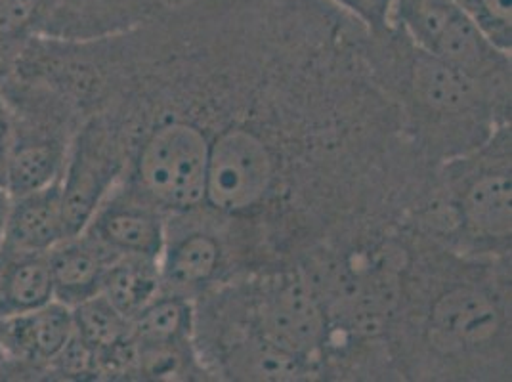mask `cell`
Returning <instances> with one entry per match:
<instances>
[{
	"instance_id": "1",
	"label": "cell",
	"mask_w": 512,
	"mask_h": 382,
	"mask_svg": "<svg viewBox=\"0 0 512 382\" xmlns=\"http://www.w3.org/2000/svg\"><path fill=\"white\" fill-rule=\"evenodd\" d=\"M388 356L396 381H511V256L459 255L409 228Z\"/></svg>"
},
{
	"instance_id": "2",
	"label": "cell",
	"mask_w": 512,
	"mask_h": 382,
	"mask_svg": "<svg viewBox=\"0 0 512 382\" xmlns=\"http://www.w3.org/2000/svg\"><path fill=\"white\" fill-rule=\"evenodd\" d=\"M365 58L375 83L396 107L407 140L434 169L511 125L512 94L423 52L396 25L369 33Z\"/></svg>"
},
{
	"instance_id": "3",
	"label": "cell",
	"mask_w": 512,
	"mask_h": 382,
	"mask_svg": "<svg viewBox=\"0 0 512 382\" xmlns=\"http://www.w3.org/2000/svg\"><path fill=\"white\" fill-rule=\"evenodd\" d=\"M512 127L438 165L407 226L453 253L509 258L512 249Z\"/></svg>"
},
{
	"instance_id": "4",
	"label": "cell",
	"mask_w": 512,
	"mask_h": 382,
	"mask_svg": "<svg viewBox=\"0 0 512 382\" xmlns=\"http://www.w3.org/2000/svg\"><path fill=\"white\" fill-rule=\"evenodd\" d=\"M394 25L423 52L512 94L511 52L491 43L455 0H398Z\"/></svg>"
},
{
	"instance_id": "5",
	"label": "cell",
	"mask_w": 512,
	"mask_h": 382,
	"mask_svg": "<svg viewBox=\"0 0 512 382\" xmlns=\"http://www.w3.org/2000/svg\"><path fill=\"white\" fill-rule=\"evenodd\" d=\"M159 268L161 291L190 300L237 277L224 222L203 205L169 214Z\"/></svg>"
},
{
	"instance_id": "6",
	"label": "cell",
	"mask_w": 512,
	"mask_h": 382,
	"mask_svg": "<svg viewBox=\"0 0 512 382\" xmlns=\"http://www.w3.org/2000/svg\"><path fill=\"white\" fill-rule=\"evenodd\" d=\"M169 214L150 199L117 182L85 226L86 235L115 256L159 258Z\"/></svg>"
},
{
	"instance_id": "7",
	"label": "cell",
	"mask_w": 512,
	"mask_h": 382,
	"mask_svg": "<svg viewBox=\"0 0 512 382\" xmlns=\"http://www.w3.org/2000/svg\"><path fill=\"white\" fill-rule=\"evenodd\" d=\"M163 12L157 0H43V33L86 43L127 33Z\"/></svg>"
},
{
	"instance_id": "8",
	"label": "cell",
	"mask_w": 512,
	"mask_h": 382,
	"mask_svg": "<svg viewBox=\"0 0 512 382\" xmlns=\"http://www.w3.org/2000/svg\"><path fill=\"white\" fill-rule=\"evenodd\" d=\"M73 333L71 308L54 300L33 312L0 319V358L31 371H48Z\"/></svg>"
},
{
	"instance_id": "9",
	"label": "cell",
	"mask_w": 512,
	"mask_h": 382,
	"mask_svg": "<svg viewBox=\"0 0 512 382\" xmlns=\"http://www.w3.org/2000/svg\"><path fill=\"white\" fill-rule=\"evenodd\" d=\"M69 237L62 203V178L39 188L10 195L4 224V251L48 253Z\"/></svg>"
},
{
	"instance_id": "10",
	"label": "cell",
	"mask_w": 512,
	"mask_h": 382,
	"mask_svg": "<svg viewBox=\"0 0 512 382\" xmlns=\"http://www.w3.org/2000/svg\"><path fill=\"white\" fill-rule=\"evenodd\" d=\"M113 258L117 256L85 232L62 239L48 251L54 300L75 308L96 297Z\"/></svg>"
},
{
	"instance_id": "11",
	"label": "cell",
	"mask_w": 512,
	"mask_h": 382,
	"mask_svg": "<svg viewBox=\"0 0 512 382\" xmlns=\"http://www.w3.org/2000/svg\"><path fill=\"white\" fill-rule=\"evenodd\" d=\"M54 302L48 253L0 249V319L12 318Z\"/></svg>"
},
{
	"instance_id": "12",
	"label": "cell",
	"mask_w": 512,
	"mask_h": 382,
	"mask_svg": "<svg viewBox=\"0 0 512 382\" xmlns=\"http://www.w3.org/2000/svg\"><path fill=\"white\" fill-rule=\"evenodd\" d=\"M161 293L159 258L117 256L107 266L100 295L128 321Z\"/></svg>"
},
{
	"instance_id": "13",
	"label": "cell",
	"mask_w": 512,
	"mask_h": 382,
	"mask_svg": "<svg viewBox=\"0 0 512 382\" xmlns=\"http://www.w3.org/2000/svg\"><path fill=\"white\" fill-rule=\"evenodd\" d=\"M69 146L56 136H39L14 132V148L10 155L6 191L20 195L39 190L62 178Z\"/></svg>"
},
{
	"instance_id": "14",
	"label": "cell",
	"mask_w": 512,
	"mask_h": 382,
	"mask_svg": "<svg viewBox=\"0 0 512 382\" xmlns=\"http://www.w3.org/2000/svg\"><path fill=\"white\" fill-rule=\"evenodd\" d=\"M130 339L140 346H193V300L161 291L130 319Z\"/></svg>"
},
{
	"instance_id": "15",
	"label": "cell",
	"mask_w": 512,
	"mask_h": 382,
	"mask_svg": "<svg viewBox=\"0 0 512 382\" xmlns=\"http://www.w3.org/2000/svg\"><path fill=\"white\" fill-rule=\"evenodd\" d=\"M43 33V0H0V83Z\"/></svg>"
},
{
	"instance_id": "16",
	"label": "cell",
	"mask_w": 512,
	"mask_h": 382,
	"mask_svg": "<svg viewBox=\"0 0 512 382\" xmlns=\"http://www.w3.org/2000/svg\"><path fill=\"white\" fill-rule=\"evenodd\" d=\"M71 312L77 337L96 354V361L130 335V321L100 293L71 308Z\"/></svg>"
},
{
	"instance_id": "17",
	"label": "cell",
	"mask_w": 512,
	"mask_h": 382,
	"mask_svg": "<svg viewBox=\"0 0 512 382\" xmlns=\"http://www.w3.org/2000/svg\"><path fill=\"white\" fill-rule=\"evenodd\" d=\"M501 50L512 52V0H455Z\"/></svg>"
},
{
	"instance_id": "18",
	"label": "cell",
	"mask_w": 512,
	"mask_h": 382,
	"mask_svg": "<svg viewBox=\"0 0 512 382\" xmlns=\"http://www.w3.org/2000/svg\"><path fill=\"white\" fill-rule=\"evenodd\" d=\"M342 12L365 25L371 33H381L394 25L398 0H329Z\"/></svg>"
},
{
	"instance_id": "19",
	"label": "cell",
	"mask_w": 512,
	"mask_h": 382,
	"mask_svg": "<svg viewBox=\"0 0 512 382\" xmlns=\"http://www.w3.org/2000/svg\"><path fill=\"white\" fill-rule=\"evenodd\" d=\"M14 148V121L6 102L0 98V188L6 190L10 155Z\"/></svg>"
},
{
	"instance_id": "20",
	"label": "cell",
	"mask_w": 512,
	"mask_h": 382,
	"mask_svg": "<svg viewBox=\"0 0 512 382\" xmlns=\"http://www.w3.org/2000/svg\"><path fill=\"white\" fill-rule=\"evenodd\" d=\"M8 205H10V193L4 188H0V249H2V241H4V224H6Z\"/></svg>"
},
{
	"instance_id": "21",
	"label": "cell",
	"mask_w": 512,
	"mask_h": 382,
	"mask_svg": "<svg viewBox=\"0 0 512 382\" xmlns=\"http://www.w3.org/2000/svg\"><path fill=\"white\" fill-rule=\"evenodd\" d=\"M159 6L163 10H176V8H184V6H192L197 2H205V0H157Z\"/></svg>"
},
{
	"instance_id": "22",
	"label": "cell",
	"mask_w": 512,
	"mask_h": 382,
	"mask_svg": "<svg viewBox=\"0 0 512 382\" xmlns=\"http://www.w3.org/2000/svg\"><path fill=\"white\" fill-rule=\"evenodd\" d=\"M0 361H2V358H0Z\"/></svg>"
}]
</instances>
